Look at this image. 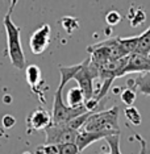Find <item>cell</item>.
I'll use <instances>...</instances> for the list:
<instances>
[{"mask_svg": "<svg viewBox=\"0 0 150 154\" xmlns=\"http://www.w3.org/2000/svg\"><path fill=\"white\" fill-rule=\"evenodd\" d=\"M16 0L11 2L8 12L5 13L3 24H4V29L7 34V55H8L9 61L13 67L23 70L26 66V58L24 49L21 45V29L13 23L12 20V12L16 7Z\"/></svg>", "mask_w": 150, "mask_h": 154, "instance_id": "obj_1", "label": "cell"}, {"mask_svg": "<svg viewBox=\"0 0 150 154\" xmlns=\"http://www.w3.org/2000/svg\"><path fill=\"white\" fill-rule=\"evenodd\" d=\"M82 129L87 132L100 133L106 137L112 134H121L118 125V107L115 106L109 109L92 113Z\"/></svg>", "mask_w": 150, "mask_h": 154, "instance_id": "obj_2", "label": "cell"}, {"mask_svg": "<svg viewBox=\"0 0 150 154\" xmlns=\"http://www.w3.org/2000/svg\"><path fill=\"white\" fill-rule=\"evenodd\" d=\"M65 83L59 82L58 88L54 94V101H53V111H51V120H53L54 125L59 124H66V122L74 120V119L82 116V115L87 113L86 107H78V108H70L63 100V88Z\"/></svg>", "mask_w": 150, "mask_h": 154, "instance_id": "obj_3", "label": "cell"}, {"mask_svg": "<svg viewBox=\"0 0 150 154\" xmlns=\"http://www.w3.org/2000/svg\"><path fill=\"white\" fill-rule=\"evenodd\" d=\"M99 78V70L95 65H92L90 62V58L84 59L82 62L81 69L78 70V72L74 75V80H76L78 87L84 95V101L91 100L95 94V88H93V80Z\"/></svg>", "mask_w": 150, "mask_h": 154, "instance_id": "obj_4", "label": "cell"}, {"mask_svg": "<svg viewBox=\"0 0 150 154\" xmlns=\"http://www.w3.org/2000/svg\"><path fill=\"white\" fill-rule=\"evenodd\" d=\"M79 131L67 128L65 124L54 125L51 124L47 129H45V143L46 145H63V143H75Z\"/></svg>", "mask_w": 150, "mask_h": 154, "instance_id": "obj_5", "label": "cell"}, {"mask_svg": "<svg viewBox=\"0 0 150 154\" xmlns=\"http://www.w3.org/2000/svg\"><path fill=\"white\" fill-rule=\"evenodd\" d=\"M50 38H51L50 25H49V24H42L38 29H36L30 34V38H29L30 51H32L34 55L42 54L47 49L49 44H50Z\"/></svg>", "mask_w": 150, "mask_h": 154, "instance_id": "obj_6", "label": "cell"}, {"mask_svg": "<svg viewBox=\"0 0 150 154\" xmlns=\"http://www.w3.org/2000/svg\"><path fill=\"white\" fill-rule=\"evenodd\" d=\"M53 124L51 120V113L45 109V108H37L32 111L26 117V133L30 134L33 132H40L47 129Z\"/></svg>", "mask_w": 150, "mask_h": 154, "instance_id": "obj_7", "label": "cell"}, {"mask_svg": "<svg viewBox=\"0 0 150 154\" xmlns=\"http://www.w3.org/2000/svg\"><path fill=\"white\" fill-rule=\"evenodd\" d=\"M25 78L28 85L30 86L33 94H36L38 100L45 103V90H47V86H45L42 79V72L37 65H28L25 67Z\"/></svg>", "mask_w": 150, "mask_h": 154, "instance_id": "obj_8", "label": "cell"}, {"mask_svg": "<svg viewBox=\"0 0 150 154\" xmlns=\"http://www.w3.org/2000/svg\"><path fill=\"white\" fill-rule=\"evenodd\" d=\"M133 72H150V55H142L138 53H133L128 55L127 66L124 70V76Z\"/></svg>", "mask_w": 150, "mask_h": 154, "instance_id": "obj_9", "label": "cell"}, {"mask_svg": "<svg viewBox=\"0 0 150 154\" xmlns=\"http://www.w3.org/2000/svg\"><path fill=\"white\" fill-rule=\"evenodd\" d=\"M104 138H106L104 134L95 133V132H87V131L81 129L79 133H78V137H76L75 143L79 149V153H83L90 145H92L93 142L99 141V140H104Z\"/></svg>", "mask_w": 150, "mask_h": 154, "instance_id": "obj_10", "label": "cell"}, {"mask_svg": "<svg viewBox=\"0 0 150 154\" xmlns=\"http://www.w3.org/2000/svg\"><path fill=\"white\" fill-rule=\"evenodd\" d=\"M128 88H133L142 95L150 96V72H144L134 79L127 80Z\"/></svg>", "mask_w": 150, "mask_h": 154, "instance_id": "obj_11", "label": "cell"}, {"mask_svg": "<svg viewBox=\"0 0 150 154\" xmlns=\"http://www.w3.org/2000/svg\"><path fill=\"white\" fill-rule=\"evenodd\" d=\"M66 104L70 108H78L84 106V95L79 87H71L66 94Z\"/></svg>", "mask_w": 150, "mask_h": 154, "instance_id": "obj_12", "label": "cell"}, {"mask_svg": "<svg viewBox=\"0 0 150 154\" xmlns=\"http://www.w3.org/2000/svg\"><path fill=\"white\" fill-rule=\"evenodd\" d=\"M127 19L129 20V23H130L132 26L137 28L138 25H141V24L145 23L146 13H145V11L141 8V7L133 5V7H130V9H129V12L127 15Z\"/></svg>", "mask_w": 150, "mask_h": 154, "instance_id": "obj_13", "label": "cell"}, {"mask_svg": "<svg viewBox=\"0 0 150 154\" xmlns=\"http://www.w3.org/2000/svg\"><path fill=\"white\" fill-rule=\"evenodd\" d=\"M117 41H118V45H120L121 50L124 51V54L127 55V57L136 53V50H137V45H138V36H134V37H117Z\"/></svg>", "mask_w": 150, "mask_h": 154, "instance_id": "obj_14", "label": "cell"}, {"mask_svg": "<svg viewBox=\"0 0 150 154\" xmlns=\"http://www.w3.org/2000/svg\"><path fill=\"white\" fill-rule=\"evenodd\" d=\"M136 53L142 55H150V26L138 36V45Z\"/></svg>", "mask_w": 150, "mask_h": 154, "instance_id": "obj_15", "label": "cell"}, {"mask_svg": "<svg viewBox=\"0 0 150 154\" xmlns=\"http://www.w3.org/2000/svg\"><path fill=\"white\" fill-rule=\"evenodd\" d=\"M124 115H125V119H127L132 125H134V127H138L142 122L141 113H139V111L136 107H127L124 109Z\"/></svg>", "mask_w": 150, "mask_h": 154, "instance_id": "obj_16", "label": "cell"}, {"mask_svg": "<svg viewBox=\"0 0 150 154\" xmlns=\"http://www.w3.org/2000/svg\"><path fill=\"white\" fill-rule=\"evenodd\" d=\"M61 24H62V28H63V29H65L69 34H72V33H74L75 30L79 28V21H78V19H75V17H71V16H65V17H62Z\"/></svg>", "mask_w": 150, "mask_h": 154, "instance_id": "obj_17", "label": "cell"}, {"mask_svg": "<svg viewBox=\"0 0 150 154\" xmlns=\"http://www.w3.org/2000/svg\"><path fill=\"white\" fill-rule=\"evenodd\" d=\"M120 97H121V101H123L127 107H133L136 97H137V92H136V90L128 88L127 87V88H124L120 92Z\"/></svg>", "mask_w": 150, "mask_h": 154, "instance_id": "obj_18", "label": "cell"}, {"mask_svg": "<svg viewBox=\"0 0 150 154\" xmlns=\"http://www.w3.org/2000/svg\"><path fill=\"white\" fill-rule=\"evenodd\" d=\"M120 136L121 134H112L108 136L104 140L107 141L108 146H109V153L111 154H121L120 150Z\"/></svg>", "mask_w": 150, "mask_h": 154, "instance_id": "obj_19", "label": "cell"}, {"mask_svg": "<svg viewBox=\"0 0 150 154\" xmlns=\"http://www.w3.org/2000/svg\"><path fill=\"white\" fill-rule=\"evenodd\" d=\"M121 20H123V16H121V13L116 11V9H112V11L107 12V15H106V23L108 26H116Z\"/></svg>", "mask_w": 150, "mask_h": 154, "instance_id": "obj_20", "label": "cell"}, {"mask_svg": "<svg viewBox=\"0 0 150 154\" xmlns=\"http://www.w3.org/2000/svg\"><path fill=\"white\" fill-rule=\"evenodd\" d=\"M58 154H81L76 143H63L58 145Z\"/></svg>", "mask_w": 150, "mask_h": 154, "instance_id": "obj_21", "label": "cell"}, {"mask_svg": "<svg viewBox=\"0 0 150 154\" xmlns=\"http://www.w3.org/2000/svg\"><path fill=\"white\" fill-rule=\"evenodd\" d=\"M36 154H58V148L55 145H41L36 149Z\"/></svg>", "mask_w": 150, "mask_h": 154, "instance_id": "obj_22", "label": "cell"}, {"mask_svg": "<svg viewBox=\"0 0 150 154\" xmlns=\"http://www.w3.org/2000/svg\"><path fill=\"white\" fill-rule=\"evenodd\" d=\"M2 124L5 129H9L16 124V119H15V116H12V115H4L2 119Z\"/></svg>", "mask_w": 150, "mask_h": 154, "instance_id": "obj_23", "label": "cell"}, {"mask_svg": "<svg viewBox=\"0 0 150 154\" xmlns=\"http://www.w3.org/2000/svg\"><path fill=\"white\" fill-rule=\"evenodd\" d=\"M137 140V141L139 142V145H141V150H139V153L138 154H146V146H148V143H146L145 141V138L142 137V136H139V134H134L132 138H129V140Z\"/></svg>", "mask_w": 150, "mask_h": 154, "instance_id": "obj_24", "label": "cell"}, {"mask_svg": "<svg viewBox=\"0 0 150 154\" xmlns=\"http://www.w3.org/2000/svg\"><path fill=\"white\" fill-rule=\"evenodd\" d=\"M100 154H111V153H106V152H103V153H100Z\"/></svg>", "mask_w": 150, "mask_h": 154, "instance_id": "obj_25", "label": "cell"}]
</instances>
